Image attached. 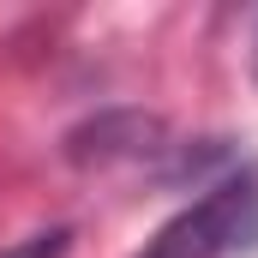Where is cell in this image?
<instances>
[{
	"label": "cell",
	"mask_w": 258,
	"mask_h": 258,
	"mask_svg": "<svg viewBox=\"0 0 258 258\" xmlns=\"http://www.w3.org/2000/svg\"><path fill=\"white\" fill-rule=\"evenodd\" d=\"M150 150H162V126L150 120V114H102V120H90V126H78L66 138V156L78 162V168H108V162H126V156H150Z\"/></svg>",
	"instance_id": "cell-2"
},
{
	"label": "cell",
	"mask_w": 258,
	"mask_h": 258,
	"mask_svg": "<svg viewBox=\"0 0 258 258\" xmlns=\"http://www.w3.org/2000/svg\"><path fill=\"white\" fill-rule=\"evenodd\" d=\"M252 240H258V180L234 174L210 186L198 204H186L168 228H156V240L138 258H228Z\"/></svg>",
	"instance_id": "cell-1"
},
{
	"label": "cell",
	"mask_w": 258,
	"mask_h": 258,
	"mask_svg": "<svg viewBox=\"0 0 258 258\" xmlns=\"http://www.w3.org/2000/svg\"><path fill=\"white\" fill-rule=\"evenodd\" d=\"M66 246H72V228H42V234H30V240L6 246L0 258H66Z\"/></svg>",
	"instance_id": "cell-3"
}]
</instances>
